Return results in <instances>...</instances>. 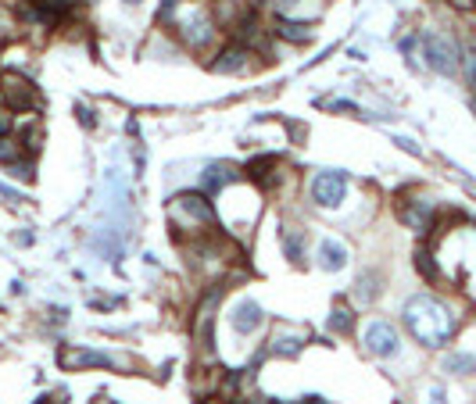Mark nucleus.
Instances as JSON below:
<instances>
[{
    "label": "nucleus",
    "mask_w": 476,
    "mask_h": 404,
    "mask_svg": "<svg viewBox=\"0 0 476 404\" xmlns=\"http://www.w3.org/2000/svg\"><path fill=\"white\" fill-rule=\"evenodd\" d=\"M444 368H447V372H458V375H465V372H472V368H476V358H472V354H447Z\"/></svg>",
    "instance_id": "f8f14e48"
},
{
    "label": "nucleus",
    "mask_w": 476,
    "mask_h": 404,
    "mask_svg": "<svg viewBox=\"0 0 476 404\" xmlns=\"http://www.w3.org/2000/svg\"><path fill=\"white\" fill-rule=\"evenodd\" d=\"M255 4H265V0H255Z\"/></svg>",
    "instance_id": "393cba45"
},
{
    "label": "nucleus",
    "mask_w": 476,
    "mask_h": 404,
    "mask_svg": "<svg viewBox=\"0 0 476 404\" xmlns=\"http://www.w3.org/2000/svg\"><path fill=\"white\" fill-rule=\"evenodd\" d=\"M233 404H244V400H233Z\"/></svg>",
    "instance_id": "a878e982"
},
{
    "label": "nucleus",
    "mask_w": 476,
    "mask_h": 404,
    "mask_svg": "<svg viewBox=\"0 0 476 404\" xmlns=\"http://www.w3.org/2000/svg\"><path fill=\"white\" fill-rule=\"evenodd\" d=\"M319 258H323V268L337 272V268H344V265H348V247H344V243H337V240H323Z\"/></svg>",
    "instance_id": "9d476101"
},
{
    "label": "nucleus",
    "mask_w": 476,
    "mask_h": 404,
    "mask_svg": "<svg viewBox=\"0 0 476 404\" xmlns=\"http://www.w3.org/2000/svg\"><path fill=\"white\" fill-rule=\"evenodd\" d=\"M229 179H233V168H229V165H211L208 176H204L208 190H215V186H222V183H229Z\"/></svg>",
    "instance_id": "4468645a"
},
{
    "label": "nucleus",
    "mask_w": 476,
    "mask_h": 404,
    "mask_svg": "<svg viewBox=\"0 0 476 404\" xmlns=\"http://www.w3.org/2000/svg\"><path fill=\"white\" fill-rule=\"evenodd\" d=\"M8 133V115H0V136Z\"/></svg>",
    "instance_id": "4be33fe9"
},
{
    "label": "nucleus",
    "mask_w": 476,
    "mask_h": 404,
    "mask_svg": "<svg viewBox=\"0 0 476 404\" xmlns=\"http://www.w3.org/2000/svg\"><path fill=\"white\" fill-rule=\"evenodd\" d=\"M126 4H140V0H126Z\"/></svg>",
    "instance_id": "b1692460"
},
{
    "label": "nucleus",
    "mask_w": 476,
    "mask_h": 404,
    "mask_svg": "<svg viewBox=\"0 0 476 404\" xmlns=\"http://www.w3.org/2000/svg\"><path fill=\"white\" fill-rule=\"evenodd\" d=\"M276 33H280V36H287L290 44H308L315 29H312V26H301V22H287V19H280Z\"/></svg>",
    "instance_id": "9b49d317"
},
{
    "label": "nucleus",
    "mask_w": 476,
    "mask_h": 404,
    "mask_svg": "<svg viewBox=\"0 0 476 404\" xmlns=\"http://www.w3.org/2000/svg\"><path fill=\"white\" fill-rule=\"evenodd\" d=\"M276 4H280V8L287 11V8H294V4H298V0H276Z\"/></svg>",
    "instance_id": "412c9836"
},
{
    "label": "nucleus",
    "mask_w": 476,
    "mask_h": 404,
    "mask_svg": "<svg viewBox=\"0 0 476 404\" xmlns=\"http://www.w3.org/2000/svg\"><path fill=\"white\" fill-rule=\"evenodd\" d=\"M215 301H218V290H211V293L201 301V318H197V325H193V333H197V343H201V347H208V350H211V325H215V315H211V308H215Z\"/></svg>",
    "instance_id": "6e6552de"
},
{
    "label": "nucleus",
    "mask_w": 476,
    "mask_h": 404,
    "mask_svg": "<svg viewBox=\"0 0 476 404\" xmlns=\"http://www.w3.org/2000/svg\"><path fill=\"white\" fill-rule=\"evenodd\" d=\"M280 240H283V247H287V254H290L294 261H301V236H298L294 229H283V233H280Z\"/></svg>",
    "instance_id": "dca6fc26"
},
{
    "label": "nucleus",
    "mask_w": 476,
    "mask_h": 404,
    "mask_svg": "<svg viewBox=\"0 0 476 404\" xmlns=\"http://www.w3.org/2000/svg\"><path fill=\"white\" fill-rule=\"evenodd\" d=\"M415 265H419V272H422L426 279H437V265H433V258H430L426 251H419V254H415Z\"/></svg>",
    "instance_id": "f3484780"
},
{
    "label": "nucleus",
    "mask_w": 476,
    "mask_h": 404,
    "mask_svg": "<svg viewBox=\"0 0 476 404\" xmlns=\"http://www.w3.org/2000/svg\"><path fill=\"white\" fill-rule=\"evenodd\" d=\"M430 397H433V404H444V390H440V386H437V390H433Z\"/></svg>",
    "instance_id": "aec40b11"
},
{
    "label": "nucleus",
    "mask_w": 476,
    "mask_h": 404,
    "mask_svg": "<svg viewBox=\"0 0 476 404\" xmlns=\"http://www.w3.org/2000/svg\"><path fill=\"white\" fill-rule=\"evenodd\" d=\"M376 293H380L376 279H362V283H358V297H362V301H373Z\"/></svg>",
    "instance_id": "6ab92c4d"
},
{
    "label": "nucleus",
    "mask_w": 476,
    "mask_h": 404,
    "mask_svg": "<svg viewBox=\"0 0 476 404\" xmlns=\"http://www.w3.org/2000/svg\"><path fill=\"white\" fill-rule=\"evenodd\" d=\"M365 347H369V354L390 358V354H397V333L387 322H369L365 325Z\"/></svg>",
    "instance_id": "20e7f679"
},
{
    "label": "nucleus",
    "mask_w": 476,
    "mask_h": 404,
    "mask_svg": "<svg viewBox=\"0 0 476 404\" xmlns=\"http://www.w3.org/2000/svg\"><path fill=\"white\" fill-rule=\"evenodd\" d=\"M4 97L11 101V108H15V111L36 108V90H33L26 79H19V76H4Z\"/></svg>",
    "instance_id": "39448f33"
},
{
    "label": "nucleus",
    "mask_w": 476,
    "mask_h": 404,
    "mask_svg": "<svg viewBox=\"0 0 476 404\" xmlns=\"http://www.w3.org/2000/svg\"><path fill=\"white\" fill-rule=\"evenodd\" d=\"M348 193V176L344 172H319L312 179V197L319 208H337Z\"/></svg>",
    "instance_id": "7ed1b4c3"
},
{
    "label": "nucleus",
    "mask_w": 476,
    "mask_h": 404,
    "mask_svg": "<svg viewBox=\"0 0 476 404\" xmlns=\"http://www.w3.org/2000/svg\"><path fill=\"white\" fill-rule=\"evenodd\" d=\"M97 404H111V400H104V397H101V400H97Z\"/></svg>",
    "instance_id": "5701e85b"
},
{
    "label": "nucleus",
    "mask_w": 476,
    "mask_h": 404,
    "mask_svg": "<svg viewBox=\"0 0 476 404\" xmlns=\"http://www.w3.org/2000/svg\"><path fill=\"white\" fill-rule=\"evenodd\" d=\"M351 308H333V315H330V329L333 333H348L351 329Z\"/></svg>",
    "instance_id": "2eb2a0df"
},
{
    "label": "nucleus",
    "mask_w": 476,
    "mask_h": 404,
    "mask_svg": "<svg viewBox=\"0 0 476 404\" xmlns=\"http://www.w3.org/2000/svg\"><path fill=\"white\" fill-rule=\"evenodd\" d=\"M61 368H76V365H101V368H111V354H101V350H76V347H61L58 354Z\"/></svg>",
    "instance_id": "423d86ee"
},
{
    "label": "nucleus",
    "mask_w": 476,
    "mask_h": 404,
    "mask_svg": "<svg viewBox=\"0 0 476 404\" xmlns=\"http://www.w3.org/2000/svg\"><path fill=\"white\" fill-rule=\"evenodd\" d=\"M22 154V147L15 140H0V161H15Z\"/></svg>",
    "instance_id": "a211bd4d"
},
{
    "label": "nucleus",
    "mask_w": 476,
    "mask_h": 404,
    "mask_svg": "<svg viewBox=\"0 0 476 404\" xmlns=\"http://www.w3.org/2000/svg\"><path fill=\"white\" fill-rule=\"evenodd\" d=\"M269 168H276V154L255 158V161L248 165V176H251V179H265V176H269ZM265 183H269V179H265Z\"/></svg>",
    "instance_id": "ddd939ff"
},
{
    "label": "nucleus",
    "mask_w": 476,
    "mask_h": 404,
    "mask_svg": "<svg viewBox=\"0 0 476 404\" xmlns=\"http://www.w3.org/2000/svg\"><path fill=\"white\" fill-rule=\"evenodd\" d=\"M244 58H248V47L233 44V47H226V51L218 54V61H211V69H215V72H240V69H244Z\"/></svg>",
    "instance_id": "1a4fd4ad"
},
{
    "label": "nucleus",
    "mask_w": 476,
    "mask_h": 404,
    "mask_svg": "<svg viewBox=\"0 0 476 404\" xmlns=\"http://www.w3.org/2000/svg\"><path fill=\"white\" fill-rule=\"evenodd\" d=\"M422 58L440 76H455L458 72V51H455V44L444 40V36H437V33H426L422 36Z\"/></svg>",
    "instance_id": "f03ea898"
},
{
    "label": "nucleus",
    "mask_w": 476,
    "mask_h": 404,
    "mask_svg": "<svg viewBox=\"0 0 476 404\" xmlns=\"http://www.w3.org/2000/svg\"><path fill=\"white\" fill-rule=\"evenodd\" d=\"M233 329L236 333H255L258 325H262V308L255 304V301H240V304H236L233 308Z\"/></svg>",
    "instance_id": "0eeeda50"
},
{
    "label": "nucleus",
    "mask_w": 476,
    "mask_h": 404,
    "mask_svg": "<svg viewBox=\"0 0 476 404\" xmlns=\"http://www.w3.org/2000/svg\"><path fill=\"white\" fill-rule=\"evenodd\" d=\"M405 325L412 329L415 340H422L426 347H444L455 333V318L447 315V308L433 297H412L405 304Z\"/></svg>",
    "instance_id": "f257e3e1"
}]
</instances>
